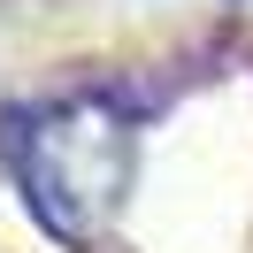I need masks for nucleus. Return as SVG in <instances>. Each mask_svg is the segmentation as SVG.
<instances>
[{
  "mask_svg": "<svg viewBox=\"0 0 253 253\" xmlns=\"http://www.w3.org/2000/svg\"><path fill=\"white\" fill-rule=\"evenodd\" d=\"M130 169H138V130L115 100L77 92L39 108L31 123L16 130V184L23 207L39 215V230H54L62 246H92L115 222L130 192Z\"/></svg>",
  "mask_w": 253,
  "mask_h": 253,
  "instance_id": "obj_1",
  "label": "nucleus"
}]
</instances>
